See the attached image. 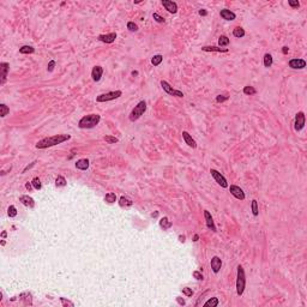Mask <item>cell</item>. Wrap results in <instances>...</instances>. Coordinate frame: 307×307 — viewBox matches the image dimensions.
<instances>
[{
  "mask_svg": "<svg viewBox=\"0 0 307 307\" xmlns=\"http://www.w3.org/2000/svg\"><path fill=\"white\" fill-rule=\"evenodd\" d=\"M68 139H71L70 134H54L52 137H47V138H43V139L39 140L36 143V148L37 149H47V148L61 144V143H64Z\"/></svg>",
  "mask_w": 307,
  "mask_h": 307,
  "instance_id": "6da1fadb",
  "label": "cell"
},
{
  "mask_svg": "<svg viewBox=\"0 0 307 307\" xmlns=\"http://www.w3.org/2000/svg\"><path fill=\"white\" fill-rule=\"evenodd\" d=\"M101 120L100 114H88L84 115L79 121H78V127L82 130H88V128H94L99 125Z\"/></svg>",
  "mask_w": 307,
  "mask_h": 307,
  "instance_id": "7a4b0ae2",
  "label": "cell"
},
{
  "mask_svg": "<svg viewBox=\"0 0 307 307\" xmlns=\"http://www.w3.org/2000/svg\"><path fill=\"white\" fill-rule=\"evenodd\" d=\"M238 275H237V294L241 296L245 291V285H246V276H245V270L242 265H238L237 268Z\"/></svg>",
  "mask_w": 307,
  "mask_h": 307,
  "instance_id": "3957f363",
  "label": "cell"
},
{
  "mask_svg": "<svg viewBox=\"0 0 307 307\" xmlns=\"http://www.w3.org/2000/svg\"><path fill=\"white\" fill-rule=\"evenodd\" d=\"M145 110H146V102H145V101H139V102L134 106V108L131 110V113H130V115H128L130 121L134 122L136 120H138V119L145 113Z\"/></svg>",
  "mask_w": 307,
  "mask_h": 307,
  "instance_id": "277c9868",
  "label": "cell"
},
{
  "mask_svg": "<svg viewBox=\"0 0 307 307\" xmlns=\"http://www.w3.org/2000/svg\"><path fill=\"white\" fill-rule=\"evenodd\" d=\"M120 96H122V91L115 90V91H109V93L99 95V96L96 97V101H97V102H108V101L116 100V99H119Z\"/></svg>",
  "mask_w": 307,
  "mask_h": 307,
  "instance_id": "5b68a950",
  "label": "cell"
},
{
  "mask_svg": "<svg viewBox=\"0 0 307 307\" xmlns=\"http://www.w3.org/2000/svg\"><path fill=\"white\" fill-rule=\"evenodd\" d=\"M161 87H162L163 91H165L166 94L171 95V96H175V97H184V93H182V91L174 89V88H173L168 82H166V81H161Z\"/></svg>",
  "mask_w": 307,
  "mask_h": 307,
  "instance_id": "8992f818",
  "label": "cell"
},
{
  "mask_svg": "<svg viewBox=\"0 0 307 307\" xmlns=\"http://www.w3.org/2000/svg\"><path fill=\"white\" fill-rule=\"evenodd\" d=\"M210 174H211V176L215 179V181L221 186V187H223V188H227L228 187V182H227V179L218 172V171H216V169H210Z\"/></svg>",
  "mask_w": 307,
  "mask_h": 307,
  "instance_id": "52a82bcc",
  "label": "cell"
},
{
  "mask_svg": "<svg viewBox=\"0 0 307 307\" xmlns=\"http://www.w3.org/2000/svg\"><path fill=\"white\" fill-rule=\"evenodd\" d=\"M305 127V113L303 112H297L295 115V120H294V128L295 131H301Z\"/></svg>",
  "mask_w": 307,
  "mask_h": 307,
  "instance_id": "ba28073f",
  "label": "cell"
},
{
  "mask_svg": "<svg viewBox=\"0 0 307 307\" xmlns=\"http://www.w3.org/2000/svg\"><path fill=\"white\" fill-rule=\"evenodd\" d=\"M288 66L293 70H302L306 67V61L300 58H293L288 61Z\"/></svg>",
  "mask_w": 307,
  "mask_h": 307,
  "instance_id": "9c48e42d",
  "label": "cell"
},
{
  "mask_svg": "<svg viewBox=\"0 0 307 307\" xmlns=\"http://www.w3.org/2000/svg\"><path fill=\"white\" fill-rule=\"evenodd\" d=\"M229 192L232 193L233 197H235V198L239 199V200H244V199L246 198L245 192L242 191V188L239 187V186H237V185H230V186H229Z\"/></svg>",
  "mask_w": 307,
  "mask_h": 307,
  "instance_id": "30bf717a",
  "label": "cell"
},
{
  "mask_svg": "<svg viewBox=\"0 0 307 307\" xmlns=\"http://www.w3.org/2000/svg\"><path fill=\"white\" fill-rule=\"evenodd\" d=\"M162 5L169 13L178 12V4L175 1H172V0H162Z\"/></svg>",
  "mask_w": 307,
  "mask_h": 307,
  "instance_id": "8fae6325",
  "label": "cell"
},
{
  "mask_svg": "<svg viewBox=\"0 0 307 307\" xmlns=\"http://www.w3.org/2000/svg\"><path fill=\"white\" fill-rule=\"evenodd\" d=\"M10 70V64L9 62H1L0 64V72H1V81H0V84L4 85L6 79H7V73Z\"/></svg>",
  "mask_w": 307,
  "mask_h": 307,
  "instance_id": "7c38bea8",
  "label": "cell"
},
{
  "mask_svg": "<svg viewBox=\"0 0 307 307\" xmlns=\"http://www.w3.org/2000/svg\"><path fill=\"white\" fill-rule=\"evenodd\" d=\"M204 218H205V223H206V227L211 230V232H216V225H215V222H214V218L211 216V214L208 211V210H204Z\"/></svg>",
  "mask_w": 307,
  "mask_h": 307,
  "instance_id": "4fadbf2b",
  "label": "cell"
},
{
  "mask_svg": "<svg viewBox=\"0 0 307 307\" xmlns=\"http://www.w3.org/2000/svg\"><path fill=\"white\" fill-rule=\"evenodd\" d=\"M99 41L103 42V43H113L116 39V33H109V34H102L99 35Z\"/></svg>",
  "mask_w": 307,
  "mask_h": 307,
  "instance_id": "5bb4252c",
  "label": "cell"
},
{
  "mask_svg": "<svg viewBox=\"0 0 307 307\" xmlns=\"http://www.w3.org/2000/svg\"><path fill=\"white\" fill-rule=\"evenodd\" d=\"M210 265H211V269H212V271H214L215 274L219 272V270H221V268H222V260H221V258L217 257V256H214V257L211 258V260H210Z\"/></svg>",
  "mask_w": 307,
  "mask_h": 307,
  "instance_id": "9a60e30c",
  "label": "cell"
},
{
  "mask_svg": "<svg viewBox=\"0 0 307 307\" xmlns=\"http://www.w3.org/2000/svg\"><path fill=\"white\" fill-rule=\"evenodd\" d=\"M102 74H103V68L102 66H94L91 70V77H93V81L94 82H99L102 78Z\"/></svg>",
  "mask_w": 307,
  "mask_h": 307,
  "instance_id": "2e32d148",
  "label": "cell"
},
{
  "mask_svg": "<svg viewBox=\"0 0 307 307\" xmlns=\"http://www.w3.org/2000/svg\"><path fill=\"white\" fill-rule=\"evenodd\" d=\"M219 16H221V18H223L224 21H234V19L237 18V15H235L233 11L228 10V9L221 10V11H219Z\"/></svg>",
  "mask_w": 307,
  "mask_h": 307,
  "instance_id": "e0dca14e",
  "label": "cell"
},
{
  "mask_svg": "<svg viewBox=\"0 0 307 307\" xmlns=\"http://www.w3.org/2000/svg\"><path fill=\"white\" fill-rule=\"evenodd\" d=\"M182 138H184L185 143H186L188 146H191V148H193V149L197 148V142L192 138V136H191L187 131H182Z\"/></svg>",
  "mask_w": 307,
  "mask_h": 307,
  "instance_id": "ac0fdd59",
  "label": "cell"
},
{
  "mask_svg": "<svg viewBox=\"0 0 307 307\" xmlns=\"http://www.w3.org/2000/svg\"><path fill=\"white\" fill-rule=\"evenodd\" d=\"M19 202H21L24 206H27V208H34V205H35V200H34L30 196H27V194L21 196V197H19Z\"/></svg>",
  "mask_w": 307,
  "mask_h": 307,
  "instance_id": "d6986e66",
  "label": "cell"
},
{
  "mask_svg": "<svg viewBox=\"0 0 307 307\" xmlns=\"http://www.w3.org/2000/svg\"><path fill=\"white\" fill-rule=\"evenodd\" d=\"M74 166H76L77 169H79V171H87L89 168V166H90V162H89L88 159H81V160H78L74 163Z\"/></svg>",
  "mask_w": 307,
  "mask_h": 307,
  "instance_id": "ffe728a7",
  "label": "cell"
},
{
  "mask_svg": "<svg viewBox=\"0 0 307 307\" xmlns=\"http://www.w3.org/2000/svg\"><path fill=\"white\" fill-rule=\"evenodd\" d=\"M202 50H204V52H216V53H227L228 48H221V47H216V46H204V47H202Z\"/></svg>",
  "mask_w": 307,
  "mask_h": 307,
  "instance_id": "44dd1931",
  "label": "cell"
},
{
  "mask_svg": "<svg viewBox=\"0 0 307 307\" xmlns=\"http://www.w3.org/2000/svg\"><path fill=\"white\" fill-rule=\"evenodd\" d=\"M132 204H133V202L125 196L120 197V199H119V205L121 208H130V206H132Z\"/></svg>",
  "mask_w": 307,
  "mask_h": 307,
  "instance_id": "7402d4cb",
  "label": "cell"
},
{
  "mask_svg": "<svg viewBox=\"0 0 307 307\" xmlns=\"http://www.w3.org/2000/svg\"><path fill=\"white\" fill-rule=\"evenodd\" d=\"M172 225H173V223H172V221H169L168 217H162V218L160 219V227H161L163 230L169 229Z\"/></svg>",
  "mask_w": 307,
  "mask_h": 307,
  "instance_id": "603a6c76",
  "label": "cell"
},
{
  "mask_svg": "<svg viewBox=\"0 0 307 307\" xmlns=\"http://www.w3.org/2000/svg\"><path fill=\"white\" fill-rule=\"evenodd\" d=\"M35 52V48L31 46H22L19 48V53L21 54H33Z\"/></svg>",
  "mask_w": 307,
  "mask_h": 307,
  "instance_id": "cb8c5ba5",
  "label": "cell"
},
{
  "mask_svg": "<svg viewBox=\"0 0 307 307\" xmlns=\"http://www.w3.org/2000/svg\"><path fill=\"white\" fill-rule=\"evenodd\" d=\"M105 200L108 203V204H113L116 202V194L114 192H109L105 196Z\"/></svg>",
  "mask_w": 307,
  "mask_h": 307,
  "instance_id": "d4e9b609",
  "label": "cell"
},
{
  "mask_svg": "<svg viewBox=\"0 0 307 307\" xmlns=\"http://www.w3.org/2000/svg\"><path fill=\"white\" fill-rule=\"evenodd\" d=\"M233 35H234L235 37H238V39H241V37L245 36V30H244L241 27H237V28H234V30H233Z\"/></svg>",
  "mask_w": 307,
  "mask_h": 307,
  "instance_id": "484cf974",
  "label": "cell"
},
{
  "mask_svg": "<svg viewBox=\"0 0 307 307\" xmlns=\"http://www.w3.org/2000/svg\"><path fill=\"white\" fill-rule=\"evenodd\" d=\"M272 62H274L272 55L269 54V53L264 54V66H265V67H271V66H272Z\"/></svg>",
  "mask_w": 307,
  "mask_h": 307,
  "instance_id": "4316f807",
  "label": "cell"
},
{
  "mask_svg": "<svg viewBox=\"0 0 307 307\" xmlns=\"http://www.w3.org/2000/svg\"><path fill=\"white\" fill-rule=\"evenodd\" d=\"M67 185V181H66V179L62 176V175H59L56 179H55V186L56 187H64V186H66Z\"/></svg>",
  "mask_w": 307,
  "mask_h": 307,
  "instance_id": "83f0119b",
  "label": "cell"
},
{
  "mask_svg": "<svg viewBox=\"0 0 307 307\" xmlns=\"http://www.w3.org/2000/svg\"><path fill=\"white\" fill-rule=\"evenodd\" d=\"M218 303H219V301H218V299H217V297H211V299H209L208 301H205L203 306H205V307H208V306L216 307V306H218Z\"/></svg>",
  "mask_w": 307,
  "mask_h": 307,
  "instance_id": "f1b7e54d",
  "label": "cell"
},
{
  "mask_svg": "<svg viewBox=\"0 0 307 307\" xmlns=\"http://www.w3.org/2000/svg\"><path fill=\"white\" fill-rule=\"evenodd\" d=\"M162 60H163V56H162L161 54H156V55H154V56H152V59H151V64H152L154 66H159V65L162 62Z\"/></svg>",
  "mask_w": 307,
  "mask_h": 307,
  "instance_id": "f546056e",
  "label": "cell"
},
{
  "mask_svg": "<svg viewBox=\"0 0 307 307\" xmlns=\"http://www.w3.org/2000/svg\"><path fill=\"white\" fill-rule=\"evenodd\" d=\"M229 39L225 36V35H221L219 37H218V46L219 47H225V46H228L229 44Z\"/></svg>",
  "mask_w": 307,
  "mask_h": 307,
  "instance_id": "4dcf8cb0",
  "label": "cell"
},
{
  "mask_svg": "<svg viewBox=\"0 0 307 307\" xmlns=\"http://www.w3.org/2000/svg\"><path fill=\"white\" fill-rule=\"evenodd\" d=\"M9 113H10V108H9L5 103H1V105H0V116H1V118H5Z\"/></svg>",
  "mask_w": 307,
  "mask_h": 307,
  "instance_id": "1f68e13d",
  "label": "cell"
},
{
  "mask_svg": "<svg viewBox=\"0 0 307 307\" xmlns=\"http://www.w3.org/2000/svg\"><path fill=\"white\" fill-rule=\"evenodd\" d=\"M256 93H257V90H256L253 87H251V85H246V87L244 88V94H245V95H247V96L254 95Z\"/></svg>",
  "mask_w": 307,
  "mask_h": 307,
  "instance_id": "d6a6232c",
  "label": "cell"
},
{
  "mask_svg": "<svg viewBox=\"0 0 307 307\" xmlns=\"http://www.w3.org/2000/svg\"><path fill=\"white\" fill-rule=\"evenodd\" d=\"M251 208H252V214H253V216H258V214H259V208H258V202H257L256 199L252 200Z\"/></svg>",
  "mask_w": 307,
  "mask_h": 307,
  "instance_id": "836d02e7",
  "label": "cell"
},
{
  "mask_svg": "<svg viewBox=\"0 0 307 307\" xmlns=\"http://www.w3.org/2000/svg\"><path fill=\"white\" fill-rule=\"evenodd\" d=\"M103 139H105L107 143H109V144H116V143H119V139H118L116 137H113V136H105Z\"/></svg>",
  "mask_w": 307,
  "mask_h": 307,
  "instance_id": "e575fe53",
  "label": "cell"
},
{
  "mask_svg": "<svg viewBox=\"0 0 307 307\" xmlns=\"http://www.w3.org/2000/svg\"><path fill=\"white\" fill-rule=\"evenodd\" d=\"M7 214L10 217H16L17 216V209L15 205H10L9 209H7Z\"/></svg>",
  "mask_w": 307,
  "mask_h": 307,
  "instance_id": "d590c367",
  "label": "cell"
},
{
  "mask_svg": "<svg viewBox=\"0 0 307 307\" xmlns=\"http://www.w3.org/2000/svg\"><path fill=\"white\" fill-rule=\"evenodd\" d=\"M31 184H33V186H34V188H35V190H41V187H42V185H41V180H40L39 178H34V179H33V181H31Z\"/></svg>",
  "mask_w": 307,
  "mask_h": 307,
  "instance_id": "8d00e7d4",
  "label": "cell"
},
{
  "mask_svg": "<svg viewBox=\"0 0 307 307\" xmlns=\"http://www.w3.org/2000/svg\"><path fill=\"white\" fill-rule=\"evenodd\" d=\"M127 29L132 33H136V31H138V25L134 22H128L127 23Z\"/></svg>",
  "mask_w": 307,
  "mask_h": 307,
  "instance_id": "74e56055",
  "label": "cell"
},
{
  "mask_svg": "<svg viewBox=\"0 0 307 307\" xmlns=\"http://www.w3.org/2000/svg\"><path fill=\"white\" fill-rule=\"evenodd\" d=\"M60 301H61V305H62L64 307H67V306H70V307H73V306H74V303H73L72 301H70V300H66L65 297H60Z\"/></svg>",
  "mask_w": 307,
  "mask_h": 307,
  "instance_id": "f35d334b",
  "label": "cell"
},
{
  "mask_svg": "<svg viewBox=\"0 0 307 307\" xmlns=\"http://www.w3.org/2000/svg\"><path fill=\"white\" fill-rule=\"evenodd\" d=\"M152 18L155 19L157 23H165V18H163L162 16H160L159 13H156V12H155V13H152Z\"/></svg>",
  "mask_w": 307,
  "mask_h": 307,
  "instance_id": "ab89813d",
  "label": "cell"
},
{
  "mask_svg": "<svg viewBox=\"0 0 307 307\" xmlns=\"http://www.w3.org/2000/svg\"><path fill=\"white\" fill-rule=\"evenodd\" d=\"M182 294H185L187 297H191L193 295V290L188 287H185V288H182Z\"/></svg>",
  "mask_w": 307,
  "mask_h": 307,
  "instance_id": "60d3db41",
  "label": "cell"
},
{
  "mask_svg": "<svg viewBox=\"0 0 307 307\" xmlns=\"http://www.w3.org/2000/svg\"><path fill=\"white\" fill-rule=\"evenodd\" d=\"M193 277L197 280V281H203V274L200 271H193Z\"/></svg>",
  "mask_w": 307,
  "mask_h": 307,
  "instance_id": "b9f144b4",
  "label": "cell"
},
{
  "mask_svg": "<svg viewBox=\"0 0 307 307\" xmlns=\"http://www.w3.org/2000/svg\"><path fill=\"white\" fill-rule=\"evenodd\" d=\"M55 65H56V62H55V60H50L49 62H48V66H47V70H48V72H52L53 70H54V67H55Z\"/></svg>",
  "mask_w": 307,
  "mask_h": 307,
  "instance_id": "7bdbcfd3",
  "label": "cell"
},
{
  "mask_svg": "<svg viewBox=\"0 0 307 307\" xmlns=\"http://www.w3.org/2000/svg\"><path fill=\"white\" fill-rule=\"evenodd\" d=\"M288 5H289L290 7H293V9H297V7L300 6V3H299V1H293V0H289Z\"/></svg>",
  "mask_w": 307,
  "mask_h": 307,
  "instance_id": "ee69618b",
  "label": "cell"
},
{
  "mask_svg": "<svg viewBox=\"0 0 307 307\" xmlns=\"http://www.w3.org/2000/svg\"><path fill=\"white\" fill-rule=\"evenodd\" d=\"M228 100V96H225V95H218L217 97H216V101L217 102H224V101H227Z\"/></svg>",
  "mask_w": 307,
  "mask_h": 307,
  "instance_id": "f6af8a7d",
  "label": "cell"
},
{
  "mask_svg": "<svg viewBox=\"0 0 307 307\" xmlns=\"http://www.w3.org/2000/svg\"><path fill=\"white\" fill-rule=\"evenodd\" d=\"M176 302H178L180 306H185V305H186V301H185L182 297H180V296L176 297Z\"/></svg>",
  "mask_w": 307,
  "mask_h": 307,
  "instance_id": "bcb514c9",
  "label": "cell"
},
{
  "mask_svg": "<svg viewBox=\"0 0 307 307\" xmlns=\"http://www.w3.org/2000/svg\"><path fill=\"white\" fill-rule=\"evenodd\" d=\"M25 188H27L28 191H30L31 188H34V186H33V184H31V182H27V184H25Z\"/></svg>",
  "mask_w": 307,
  "mask_h": 307,
  "instance_id": "7dc6e473",
  "label": "cell"
},
{
  "mask_svg": "<svg viewBox=\"0 0 307 307\" xmlns=\"http://www.w3.org/2000/svg\"><path fill=\"white\" fill-rule=\"evenodd\" d=\"M35 163H36V162H33V163H31V165H30V166H27V167H25V168H24V169H23V173H25V172H27V171H28V169H30V168H31V167H34V166H35Z\"/></svg>",
  "mask_w": 307,
  "mask_h": 307,
  "instance_id": "c3c4849f",
  "label": "cell"
},
{
  "mask_svg": "<svg viewBox=\"0 0 307 307\" xmlns=\"http://www.w3.org/2000/svg\"><path fill=\"white\" fill-rule=\"evenodd\" d=\"M288 52H289V48H288L287 46L282 47V53H283V54H288Z\"/></svg>",
  "mask_w": 307,
  "mask_h": 307,
  "instance_id": "681fc988",
  "label": "cell"
},
{
  "mask_svg": "<svg viewBox=\"0 0 307 307\" xmlns=\"http://www.w3.org/2000/svg\"><path fill=\"white\" fill-rule=\"evenodd\" d=\"M179 241L180 242H185L186 241V237L185 235H179Z\"/></svg>",
  "mask_w": 307,
  "mask_h": 307,
  "instance_id": "f907efd6",
  "label": "cell"
},
{
  "mask_svg": "<svg viewBox=\"0 0 307 307\" xmlns=\"http://www.w3.org/2000/svg\"><path fill=\"white\" fill-rule=\"evenodd\" d=\"M199 15H200V16H206V15H208V11H206V10H199Z\"/></svg>",
  "mask_w": 307,
  "mask_h": 307,
  "instance_id": "816d5d0a",
  "label": "cell"
},
{
  "mask_svg": "<svg viewBox=\"0 0 307 307\" xmlns=\"http://www.w3.org/2000/svg\"><path fill=\"white\" fill-rule=\"evenodd\" d=\"M198 240H199V235H198V234H196V235L193 237V241H194V242H197Z\"/></svg>",
  "mask_w": 307,
  "mask_h": 307,
  "instance_id": "f5cc1de1",
  "label": "cell"
},
{
  "mask_svg": "<svg viewBox=\"0 0 307 307\" xmlns=\"http://www.w3.org/2000/svg\"><path fill=\"white\" fill-rule=\"evenodd\" d=\"M132 76H138V71H132Z\"/></svg>",
  "mask_w": 307,
  "mask_h": 307,
  "instance_id": "db71d44e",
  "label": "cell"
},
{
  "mask_svg": "<svg viewBox=\"0 0 307 307\" xmlns=\"http://www.w3.org/2000/svg\"><path fill=\"white\" fill-rule=\"evenodd\" d=\"M157 215H159V212H157V211H156V212H155V214H152V217H156V216H157Z\"/></svg>",
  "mask_w": 307,
  "mask_h": 307,
  "instance_id": "11a10c76",
  "label": "cell"
},
{
  "mask_svg": "<svg viewBox=\"0 0 307 307\" xmlns=\"http://www.w3.org/2000/svg\"><path fill=\"white\" fill-rule=\"evenodd\" d=\"M1 237H3V238H5V237H6V232H3V234H1Z\"/></svg>",
  "mask_w": 307,
  "mask_h": 307,
  "instance_id": "9f6ffc18",
  "label": "cell"
}]
</instances>
